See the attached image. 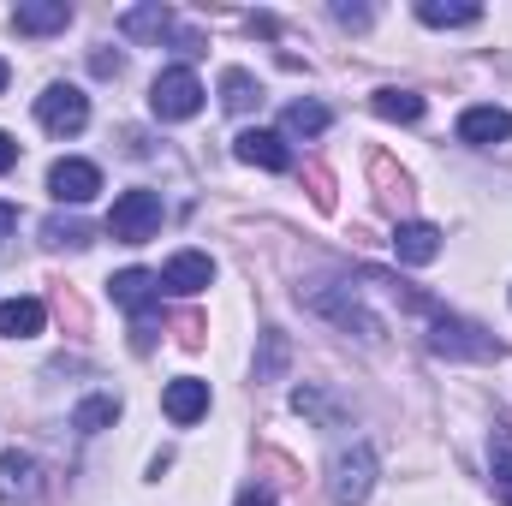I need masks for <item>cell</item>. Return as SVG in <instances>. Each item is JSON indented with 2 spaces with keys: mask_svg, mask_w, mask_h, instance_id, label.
<instances>
[{
  "mask_svg": "<svg viewBox=\"0 0 512 506\" xmlns=\"http://www.w3.org/2000/svg\"><path fill=\"white\" fill-rule=\"evenodd\" d=\"M12 24H18L24 36H54V30L72 24V6H66V0H30V6L12 12Z\"/></svg>",
  "mask_w": 512,
  "mask_h": 506,
  "instance_id": "5bb4252c",
  "label": "cell"
},
{
  "mask_svg": "<svg viewBox=\"0 0 512 506\" xmlns=\"http://www.w3.org/2000/svg\"><path fill=\"white\" fill-rule=\"evenodd\" d=\"M209 280H215V262H209L203 251H179L167 268H161V286H167V292H179V298L209 292Z\"/></svg>",
  "mask_w": 512,
  "mask_h": 506,
  "instance_id": "7c38bea8",
  "label": "cell"
},
{
  "mask_svg": "<svg viewBox=\"0 0 512 506\" xmlns=\"http://www.w3.org/2000/svg\"><path fill=\"white\" fill-rule=\"evenodd\" d=\"M310 304H316L322 316H334L340 328H352V334H364V340H376V334H382V322H376V316L364 310V298H358V292H316Z\"/></svg>",
  "mask_w": 512,
  "mask_h": 506,
  "instance_id": "8fae6325",
  "label": "cell"
},
{
  "mask_svg": "<svg viewBox=\"0 0 512 506\" xmlns=\"http://www.w3.org/2000/svg\"><path fill=\"white\" fill-rule=\"evenodd\" d=\"M328 489H334V506H364L370 489H376V453H370V447H346V453L334 459Z\"/></svg>",
  "mask_w": 512,
  "mask_h": 506,
  "instance_id": "5b68a950",
  "label": "cell"
},
{
  "mask_svg": "<svg viewBox=\"0 0 512 506\" xmlns=\"http://www.w3.org/2000/svg\"><path fill=\"white\" fill-rule=\"evenodd\" d=\"M12 161H18V143H12V137H6V131H0V173H6V167H12Z\"/></svg>",
  "mask_w": 512,
  "mask_h": 506,
  "instance_id": "f1b7e54d",
  "label": "cell"
},
{
  "mask_svg": "<svg viewBox=\"0 0 512 506\" xmlns=\"http://www.w3.org/2000/svg\"><path fill=\"white\" fill-rule=\"evenodd\" d=\"M120 30L137 36V42H161V36L173 30V12H167V6H131L126 18H120Z\"/></svg>",
  "mask_w": 512,
  "mask_h": 506,
  "instance_id": "d6986e66",
  "label": "cell"
},
{
  "mask_svg": "<svg viewBox=\"0 0 512 506\" xmlns=\"http://www.w3.org/2000/svg\"><path fill=\"white\" fill-rule=\"evenodd\" d=\"M149 108H155V120H191L203 108V78L191 66H167L149 84Z\"/></svg>",
  "mask_w": 512,
  "mask_h": 506,
  "instance_id": "7a4b0ae2",
  "label": "cell"
},
{
  "mask_svg": "<svg viewBox=\"0 0 512 506\" xmlns=\"http://www.w3.org/2000/svg\"><path fill=\"white\" fill-rule=\"evenodd\" d=\"M36 120H42V131H54V137H78V131L90 126V96L78 84H48L36 96Z\"/></svg>",
  "mask_w": 512,
  "mask_h": 506,
  "instance_id": "277c9868",
  "label": "cell"
},
{
  "mask_svg": "<svg viewBox=\"0 0 512 506\" xmlns=\"http://www.w3.org/2000/svg\"><path fill=\"white\" fill-rule=\"evenodd\" d=\"M393 256L411 262V268L435 262V256H441V227H429V221H399V227H393Z\"/></svg>",
  "mask_w": 512,
  "mask_h": 506,
  "instance_id": "4fadbf2b",
  "label": "cell"
},
{
  "mask_svg": "<svg viewBox=\"0 0 512 506\" xmlns=\"http://www.w3.org/2000/svg\"><path fill=\"white\" fill-rule=\"evenodd\" d=\"M507 137H512V114L495 108V102H477V108L459 114V143H471V149H495Z\"/></svg>",
  "mask_w": 512,
  "mask_h": 506,
  "instance_id": "ba28073f",
  "label": "cell"
},
{
  "mask_svg": "<svg viewBox=\"0 0 512 506\" xmlns=\"http://www.w3.org/2000/svg\"><path fill=\"white\" fill-rule=\"evenodd\" d=\"M280 364H286V340H280V334H268V358H262V370H256V376H274Z\"/></svg>",
  "mask_w": 512,
  "mask_h": 506,
  "instance_id": "d4e9b609",
  "label": "cell"
},
{
  "mask_svg": "<svg viewBox=\"0 0 512 506\" xmlns=\"http://www.w3.org/2000/svg\"><path fill=\"white\" fill-rule=\"evenodd\" d=\"M417 18H423L429 30H465V24L483 18V6H471V0H459V6H447V0H417Z\"/></svg>",
  "mask_w": 512,
  "mask_h": 506,
  "instance_id": "e0dca14e",
  "label": "cell"
},
{
  "mask_svg": "<svg viewBox=\"0 0 512 506\" xmlns=\"http://www.w3.org/2000/svg\"><path fill=\"white\" fill-rule=\"evenodd\" d=\"M96 191H102V167H96V161L66 155V161L48 167V197H54V203H90Z\"/></svg>",
  "mask_w": 512,
  "mask_h": 506,
  "instance_id": "8992f818",
  "label": "cell"
},
{
  "mask_svg": "<svg viewBox=\"0 0 512 506\" xmlns=\"http://www.w3.org/2000/svg\"><path fill=\"white\" fill-rule=\"evenodd\" d=\"M429 346L441 352V358H501V346L477 328V322H465V316H429Z\"/></svg>",
  "mask_w": 512,
  "mask_h": 506,
  "instance_id": "3957f363",
  "label": "cell"
},
{
  "mask_svg": "<svg viewBox=\"0 0 512 506\" xmlns=\"http://www.w3.org/2000/svg\"><path fill=\"white\" fill-rule=\"evenodd\" d=\"M161 411H167V417H173L179 429L203 423V417H209V381H197V376L167 381V387H161Z\"/></svg>",
  "mask_w": 512,
  "mask_h": 506,
  "instance_id": "9c48e42d",
  "label": "cell"
},
{
  "mask_svg": "<svg viewBox=\"0 0 512 506\" xmlns=\"http://www.w3.org/2000/svg\"><path fill=\"white\" fill-rule=\"evenodd\" d=\"M42 322H48L42 298H6V304H0V334H6V340H36Z\"/></svg>",
  "mask_w": 512,
  "mask_h": 506,
  "instance_id": "9a60e30c",
  "label": "cell"
},
{
  "mask_svg": "<svg viewBox=\"0 0 512 506\" xmlns=\"http://www.w3.org/2000/svg\"><path fill=\"white\" fill-rule=\"evenodd\" d=\"M233 506H274V495H268V489H245Z\"/></svg>",
  "mask_w": 512,
  "mask_h": 506,
  "instance_id": "83f0119b",
  "label": "cell"
},
{
  "mask_svg": "<svg viewBox=\"0 0 512 506\" xmlns=\"http://www.w3.org/2000/svg\"><path fill=\"white\" fill-rule=\"evenodd\" d=\"M161 233V197L155 191H120L114 197V215H108V239L114 245H143V239H155Z\"/></svg>",
  "mask_w": 512,
  "mask_h": 506,
  "instance_id": "6da1fadb",
  "label": "cell"
},
{
  "mask_svg": "<svg viewBox=\"0 0 512 506\" xmlns=\"http://www.w3.org/2000/svg\"><path fill=\"white\" fill-rule=\"evenodd\" d=\"M72 423H78L84 435H102L108 423H120V399H114V393H90V399L72 411Z\"/></svg>",
  "mask_w": 512,
  "mask_h": 506,
  "instance_id": "44dd1931",
  "label": "cell"
},
{
  "mask_svg": "<svg viewBox=\"0 0 512 506\" xmlns=\"http://www.w3.org/2000/svg\"><path fill=\"white\" fill-rule=\"evenodd\" d=\"M42 233H48V245H66V251H84V245H90V233H84L78 221H48Z\"/></svg>",
  "mask_w": 512,
  "mask_h": 506,
  "instance_id": "cb8c5ba5",
  "label": "cell"
},
{
  "mask_svg": "<svg viewBox=\"0 0 512 506\" xmlns=\"http://www.w3.org/2000/svg\"><path fill=\"white\" fill-rule=\"evenodd\" d=\"M6 78H12V66H6V60H0V90H6Z\"/></svg>",
  "mask_w": 512,
  "mask_h": 506,
  "instance_id": "f546056e",
  "label": "cell"
},
{
  "mask_svg": "<svg viewBox=\"0 0 512 506\" xmlns=\"http://www.w3.org/2000/svg\"><path fill=\"white\" fill-rule=\"evenodd\" d=\"M382 120H399V126H417L423 120V96L417 90H376V102H370Z\"/></svg>",
  "mask_w": 512,
  "mask_h": 506,
  "instance_id": "ffe728a7",
  "label": "cell"
},
{
  "mask_svg": "<svg viewBox=\"0 0 512 506\" xmlns=\"http://www.w3.org/2000/svg\"><path fill=\"white\" fill-rule=\"evenodd\" d=\"M495 483H501V501L512 506V435L495 429Z\"/></svg>",
  "mask_w": 512,
  "mask_h": 506,
  "instance_id": "603a6c76",
  "label": "cell"
},
{
  "mask_svg": "<svg viewBox=\"0 0 512 506\" xmlns=\"http://www.w3.org/2000/svg\"><path fill=\"white\" fill-rule=\"evenodd\" d=\"M233 155H239L245 167H262V173H286V167H292L286 137H280V131H262V126L239 131V137H233Z\"/></svg>",
  "mask_w": 512,
  "mask_h": 506,
  "instance_id": "52a82bcc",
  "label": "cell"
},
{
  "mask_svg": "<svg viewBox=\"0 0 512 506\" xmlns=\"http://www.w3.org/2000/svg\"><path fill=\"white\" fill-rule=\"evenodd\" d=\"M286 131H292V137H322V131H328V108H322V102H292V108H286Z\"/></svg>",
  "mask_w": 512,
  "mask_h": 506,
  "instance_id": "7402d4cb",
  "label": "cell"
},
{
  "mask_svg": "<svg viewBox=\"0 0 512 506\" xmlns=\"http://www.w3.org/2000/svg\"><path fill=\"white\" fill-rule=\"evenodd\" d=\"M256 102H262V84H256L245 66L221 72V108H227V114H251Z\"/></svg>",
  "mask_w": 512,
  "mask_h": 506,
  "instance_id": "ac0fdd59",
  "label": "cell"
},
{
  "mask_svg": "<svg viewBox=\"0 0 512 506\" xmlns=\"http://www.w3.org/2000/svg\"><path fill=\"white\" fill-rule=\"evenodd\" d=\"M36 489H42V477H36V459L12 447V453L0 459V495H6V501H12V495H18V501H30Z\"/></svg>",
  "mask_w": 512,
  "mask_h": 506,
  "instance_id": "2e32d148",
  "label": "cell"
},
{
  "mask_svg": "<svg viewBox=\"0 0 512 506\" xmlns=\"http://www.w3.org/2000/svg\"><path fill=\"white\" fill-rule=\"evenodd\" d=\"M334 18H340V24H352V30H364V24H370V12H364V6H334Z\"/></svg>",
  "mask_w": 512,
  "mask_h": 506,
  "instance_id": "484cf974",
  "label": "cell"
},
{
  "mask_svg": "<svg viewBox=\"0 0 512 506\" xmlns=\"http://www.w3.org/2000/svg\"><path fill=\"white\" fill-rule=\"evenodd\" d=\"M108 292H114V304H120V310L149 316V310L161 304V274H149V268H120V274L108 280Z\"/></svg>",
  "mask_w": 512,
  "mask_h": 506,
  "instance_id": "30bf717a",
  "label": "cell"
},
{
  "mask_svg": "<svg viewBox=\"0 0 512 506\" xmlns=\"http://www.w3.org/2000/svg\"><path fill=\"white\" fill-rule=\"evenodd\" d=\"M18 233V203H0V239Z\"/></svg>",
  "mask_w": 512,
  "mask_h": 506,
  "instance_id": "4316f807",
  "label": "cell"
}]
</instances>
